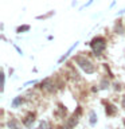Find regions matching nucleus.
<instances>
[{
    "mask_svg": "<svg viewBox=\"0 0 125 129\" xmlns=\"http://www.w3.org/2000/svg\"><path fill=\"white\" fill-rule=\"evenodd\" d=\"M51 15H54V11H51V12H48V14H46V15H42V16H38L36 19H47V18H50Z\"/></svg>",
    "mask_w": 125,
    "mask_h": 129,
    "instance_id": "obj_14",
    "label": "nucleus"
},
{
    "mask_svg": "<svg viewBox=\"0 0 125 129\" xmlns=\"http://www.w3.org/2000/svg\"><path fill=\"white\" fill-rule=\"evenodd\" d=\"M38 129H48V122L47 121H42V122L39 124Z\"/></svg>",
    "mask_w": 125,
    "mask_h": 129,
    "instance_id": "obj_13",
    "label": "nucleus"
},
{
    "mask_svg": "<svg viewBox=\"0 0 125 129\" xmlns=\"http://www.w3.org/2000/svg\"><path fill=\"white\" fill-rule=\"evenodd\" d=\"M116 112H117V109L114 105H112V104H108L106 105V108H105V113H106V116H114L116 114Z\"/></svg>",
    "mask_w": 125,
    "mask_h": 129,
    "instance_id": "obj_5",
    "label": "nucleus"
},
{
    "mask_svg": "<svg viewBox=\"0 0 125 129\" xmlns=\"http://www.w3.org/2000/svg\"><path fill=\"white\" fill-rule=\"evenodd\" d=\"M90 47H91V50L96 55H101L105 51V48H106V40H105L102 36H96V38L91 39Z\"/></svg>",
    "mask_w": 125,
    "mask_h": 129,
    "instance_id": "obj_2",
    "label": "nucleus"
},
{
    "mask_svg": "<svg viewBox=\"0 0 125 129\" xmlns=\"http://www.w3.org/2000/svg\"><path fill=\"white\" fill-rule=\"evenodd\" d=\"M0 77H2V83H0V90H4V83H6V74H4V71H2V74H0Z\"/></svg>",
    "mask_w": 125,
    "mask_h": 129,
    "instance_id": "obj_12",
    "label": "nucleus"
},
{
    "mask_svg": "<svg viewBox=\"0 0 125 129\" xmlns=\"http://www.w3.org/2000/svg\"><path fill=\"white\" fill-rule=\"evenodd\" d=\"M114 89H116V90H120V89H121L120 83H114Z\"/></svg>",
    "mask_w": 125,
    "mask_h": 129,
    "instance_id": "obj_16",
    "label": "nucleus"
},
{
    "mask_svg": "<svg viewBox=\"0 0 125 129\" xmlns=\"http://www.w3.org/2000/svg\"><path fill=\"white\" fill-rule=\"evenodd\" d=\"M7 125H8V128H10V129H22L16 120H10V121L7 122Z\"/></svg>",
    "mask_w": 125,
    "mask_h": 129,
    "instance_id": "obj_9",
    "label": "nucleus"
},
{
    "mask_svg": "<svg viewBox=\"0 0 125 129\" xmlns=\"http://www.w3.org/2000/svg\"><path fill=\"white\" fill-rule=\"evenodd\" d=\"M122 108L125 109V95H124V98H122Z\"/></svg>",
    "mask_w": 125,
    "mask_h": 129,
    "instance_id": "obj_17",
    "label": "nucleus"
},
{
    "mask_svg": "<svg viewBox=\"0 0 125 129\" xmlns=\"http://www.w3.org/2000/svg\"><path fill=\"white\" fill-rule=\"evenodd\" d=\"M101 89H104V90H106V89H109V81L106 78H104L102 81H101Z\"/></svg>",
    "mask_w": 125,
    "mask_h": 129,
    "instance_id": "obj_11",
    "label": "nucleus"
},
{
    "mask_svg": "<svg viewBox=\"0 0 125 129\" xmlns=\"http://www.w3.org/2000/svg\"><path fill=\"white\" fill-rule=\"evenodd\" d=\"M28 30H30V26H28V24H26V26H20V27H18L16 32H18V34H22V32H26V31H28Z\"/></svg>",
    "mask_w": 125,
    "mask_h": 129,
    "instance_id": "obj_10",
    "label": "nucleus"
},
{
    "mask_svg": "<svg viewBox=\"0 0 125 129\" xmlns=\"http://www.w3.org/2000/svg\"><path fill=\"white\" fill-rule=\"evenodd\" d=\"M97 121H98L97 113L94 110H90V112H89V122H90V125H96Z\"/></svg>",
    "mask_w": 125,
    "mask_h": 129,
    "instance_id": "obj_7",
    "label": "nucleus"
},
{
    "mask_svg": "<svg viewBox=\"0 0 125 129\" xmlns=\"http://www.w3.org/2000/svg\"><path fill=\"white\" fill-rule=\"evenodd\" d=\"M81 113H82V109L78 106V108H77V113L74 112V114H73L70 118L67 120V122L63 126V129H73V128H74L75 125H77V122H78V117L81 116Z\"/></svg>",
    "mask_w": 125,
    "mask_h": 129,
    "instance_id": "obj_3",
    "label": "nucleus"
},
{
    "mask_svg": "<svg viewBox=\"0 0 125 129\" xmlns=\"http://www.w3.org/2000/svg\"><path fill=\"white\" fill-rule=\"evenodd\" d=\"M23 97L22 95H18V97H15V98H14V101H12V104H11V106L12 108H18L19 106V105H22L23 104Z\"/></svg>",
    "mask_w": 125,
    "mask_h": 129,
    "instance_id": "obj_8",
    "label": "nucleus"
},
{
    "mask_svg": "<svg viewBox=\"0 0 125 129\" xmlns=\"http://www.w3.org/2000/svg\"><path fill=\"white\" fill-rule=\"evenodd\" d=\"M34 121H35V114H34V113H28L27 117L23 120V124H24V126L31 128L32 124H34Z\"/></svg>",
    "mask_w": 125,
    "mask_h": 129,
    "instance_id": "obj_4",
    "label": "nucleus"
},
{
    "mask_svg": "<svg viewBox=\"0 0 125 129\" xmlns=\"http://www.w3.org/2000/svg\"><path fill=\"white\" fill-rule=\"evenodd\" d=\"M77 46H78V42H75V43H74V44H73V46H71V47H70V48H69V50H67V52H66V54H65V55H62V56H60V58H59V60H58V63H62V62H63V60H65V59H67V56H69V55H70V54H71V51H73V50H74V48H75Z\"/></svg>",
    "mask_w": 125,
    "mask_h": 129,
    "instance_id": "obj_6",
    "label": "nucleus"
},
{
    "mask_svg": "<svg viewBox=\"0 0 125 129\" xmlns=\"http://www.w3.org/2000/svg\"><path fill=\"white\" fill-rule=\"evenodd\" d=\"M75 62L82 69V70L86 73V74H93V73L96 71V66L93 64V62L90 59H87L86 56H83V55H77L75 56Z\"/></svg>",
    "mask_w": 125,
    "mask_h": 129,
    "instance_id": "obj_1",
    "label": "nucleus"
},
{
    "mask_svg": "<svg viewBox=\"0 0 125 129\" xmlns=\"http://www.w3.org/2000/svg\"><path fill=\"white\" fill-rule=\"evenodd\" d=\"M124 125H125V118H124Z\"/></svg>",
    "mask_w": 125,
    "mask_h": 129,
    "instance_id": "obj_18",
    "label": "nucleus"
},
{
    "mask_svg": "<svg viewBox=\"0 0 125 129\" xmlns=\"http://www.w3.org/2000/svg\"><path fill=\"white\" fill-rule=\"evenodd\" d=\"M91 3H93V0H89V2H87L86 4H83V6H82V7L79 8V10H83V8H86V7H89V6H90V4H91Z\"/></svg>",
    "mask_w": 125,
    "mask_h": 129,
    "instance_id": "obj_15",
    "label": "nucleus"
}]
</instances>
